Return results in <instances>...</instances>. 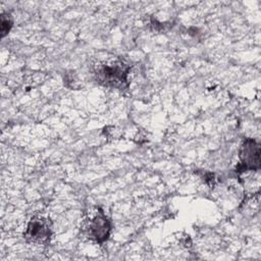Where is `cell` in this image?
I'll list each match as a JSON object with an SVG mask.
<instances>
[{"label":"cell","instance_id":"1","mask_svg":"<svg viewBox=\"0 0 261 261\" xmlns=\"http://www.w3.org/2000/svg\"><path fill=\"white\" fill-rule=\"evenodd\" d=\"M129 66L122 61H115L111 64L101 65L97 71V80L105 86L123 90L127 87V75Z\"/></svg>","mask_w":261,"mask_h":261},{"label":"cell","instance_id":"2","mask_svg":"<svg viewBox=\"0 0 261 261\" xmlns=\"http://www.w3.org/2000/svg\"><path fill=\"white\" fill-rule=\"evenodd\" d=\"M241 163L238 168L242 171L258 170L260 167V146L252 140L246 139L240 149Z\"/></svg>","mask_w":261,"mask_h":261},{"label":"cell","instance_id":"3","mask_svg":"<svg viewBox=\"0 0 261 261\" xmlns=\"http://www.w3.org/2000/svg\"><path fill=\"white\" fill-rule=\"evenodd\" d=\"M51 227L44 218H33L24 231V238L33 243L44 244L50 240Z\"/></svg>","mask_w":261,"mask_h":261},{"label":"cell","instance_id":"4","mask_svg":"<svg viewBox=\"0 0 261 261\" xmlns=\"http://www.w3.org/2000/svg\"><path fill=\"white\" fill-rule=\"evenodd\" d=\"M111 230V224L108 218L102 211L96 213V215L89 221L88 233L91 239L95 240L97 243L105 242Z\"/></svg>","mask_w":261,"mask_h":261},{"label":"cell","instance_id":"5","mask_svg":"<svg viewBox=\"0 0 261 261\" xmlns=\"http://www.w3.org/2000/svg\"><path fill=\"white\" fill-rule=\"evenodd\" d=\"M1 31H2V36L4 37L10 30L11 25H12V21L10 19V15L7 13H3L2 17H1Z\"/></svg>","mask_w":261,"mask_h":261}]
</instances>
